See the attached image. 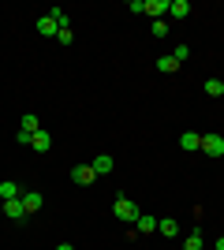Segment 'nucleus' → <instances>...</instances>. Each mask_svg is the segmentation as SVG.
I'll list each match as a JSON object with an SVG mask.
<instances>
[{
    "label": "nucleus",
    "mask_w": 224,
    "mask_h": 250,
    "mask_svg": "<svg viewBox=\"0 0 224 250\" xmlns=\"http://www.w3.org/2000/svg\"><path fill=\"white\" fill-rule=\"evenodd\" d=\"M38 34H45V38H56V34H60V22H56L53 15H41V19H38Z\"/></svg>",
    "instance_id": "9"
},
{
    "label": "nucleus",
    "mask_w": 224,
    "mask_h": 250,
    "mask_svg": "<svg viewBox=\"0 0 224 250\" xmlns=\"http://www.w3.org/2000/svg\"><path fill=\"white\" fill-rule=\"evenodd\" d=\"M41 206H45V194H41V190H22V209H26V217L38 213Z\"/></svg>",
    "instance_id": "3"
},
{
    "label": "nucleus",
    "mask_w": 224,
    "mask_h": 250,
    "mask_svg": "<svg viewBox=\"0 0 224 250\" xmlns=\"http://www.w3.org/2000/svg\"><path fill=\"white\" fill-rule=\"evenodd\" d=\"M56 250H75V247H71V243H60V247H56Z\"/></svg>",
    "instance_id": "23"
},
{
    "label": "nucleus",
    "mask_w": 224,
    "mask_h": 250,
    "mask_svg": "<svg viewBox=\"0 0 224 250\" xmlns=\"http://www.w3.org/2000/svg\"><path fill=\"white\" fill-rule=\"evenodd\" d=\"M202 153L205 157H224V135H217V131L202 135Z\"/></svg>",
    "instance_id": "2"
},
{
    "label": "nucleus",
    "mask_w": 224,
    "mask_h": 250,
    "mask_svg": "<svg viewBox=\"0 0 224 250\" xmlns=\"http://www.w3.org/2000/svg\"><path fill=\"white\" fill-rule=\"evenodd\" d=\"M71 179L79 183V187H86V183H94V179H97V172H94L90 165H75V168H71Z\"/></svg>",
    "instance_id": "4"
},
{
    "label": "nucleus",
    "mask_w": 224,
    "mask_h": 250,
    "mask_svg": "<svg viewBox=\"0 0 224 250\" xmlns=\"http://www.w3.org/2000/svg\"><path fill=\"white\" fill-rule=\"evenodd\" d=\"M139 213H142V209L135 206L131 198H116V202H112V217H116V220H131V224H135Z\"/></svg>",
    "instance_id": "1"
},
{
    "label": "nucleus",
    "mask_w": 224,
    "mask_h": 250,
    "mask_svg": "<svg viewBox=\"0 0 224 250\" xmlns=\"http://www.w3.org/2000/svg\"><path fill=\"white\" fill-rule=\"evenodd\" d=\"M75 42V34H71V26H64V30L56 34V45H71Z\"/></svg>",
    "instance_id": "19"
},
{
    "label": "nucleus",
    "mask_w": 224,
    "mask_h": 250,
    "mask_svg": "<svg viewBox=\"0 0 224 250\" xmlns=\"http://www.w3.org/2000/svg\"><path fill=\"white\" fill-rule=\"evenodd\" d=\"M168 15L172 19H187V15H191V4H187V0H168Z\"/></svg>",
    "instance_id": "13"
},
{
    "label": "nucleus",
    "mask_w": 224,
    "mask_h": 250,
    "mask_svg": "<svg viewBox=\"0 0 224 250\" xmlns=\"http://www.w3.org/2000/svg\"><path fill=\"white\" fill-rule=\"evenodd\" d=\"M127 8H131V11H135V15H146V0H131Z\"/></svg>",
    "instance_id": "22"
},
{
    "label": "nucleus",
    "mask_w": 224,
    "mask_h": 250,
    "mask_svg": "<svg viewBox=\"0 0 224 250\" xmlns=\"http://www.w3.org/2000/svg\"><path fill=\"white\" fill-rule=\"evenodd\" d=\"M4 217H8V220H26V209H22V198H11V202H4Z\"/></svg>",
    "instance_id": "6"
},
{
    "label": "nucleus",
    "mask_w": 224,
    "mask_h": 250,
    "mask_svg": "<svg viewBox=\"0 0 224 250\" xmlns=\"http://www.w3.org/2000/svg\"><path fill=\"white\" fill-rule=\"evenodd\" d=\"M157 231H161V235H168V239H176V235H180V220H172V217H157Z\"/></svg>",
    "instance_id": "8"
},
{
    "label": "nucleus",
    "mask_w": 224,
    "mask_h": 250,
    "mask_svg": "<svg viewBox=\"0 0 224 250\" xmlns=\"http://www.w3.org/2000/svg\"><path fill=\"white\" fill-rule=\"evenodd\" d=\"M221 19H224V15H221Z\"/></svg>",
    "instance_id": "25"
},
{
    "label": "nucleus",
    "mask_w": 224,
    "mask_h": 250,
    "mask_svg": "<svg viewBox=\"0 0 224 250\" xmlns=\"http://www.w3.org/2000/svg\"><path fill=\"white\" fill-rule=\"evenodd\" d=\"M172 56H176V60H187V56H191V45H176V52H172Z\"/></svg>",
    "instance_id": "21"
},
{
    "label": "nucleus",
    "mask_w": 224,
    "mask_h": 250,
    "mask_svg": "<svg viewBox=\"0 0 224 250\" xmlns=\"http://www.w3.org/2000/svg\"><path fill=\"white\" fill-rule=\"evenodd\" d=\"M183 250H202V231H191V235L183 239Z\"/></svg>",
    "instance_id": "18"
},
{
    "label": "nucleus",
    "mask_w": 224,
    "mask_h": 250,
    "mask_svg": "<svg viewBox=\"0 0 224 250\" xmlns=\"http://www.w3.org/2000/svg\"><path fill=\"white\" fill-rule=\"evenodd\" d=\"M164 11H168V0H146V15H149L153 22H157Z\"/></svg>",
    "instance_id": "14"
},
{
    "label": "nucleus",
    "mask_w": 224,
    "mask_h": 250,
    "mask_svg": "<svg viewBox=\"0 0 224 250\" xmlns=\"http://www.w3.org/2000/svg\"><path fill=\"white\" fill-rule=\"evenodd\" d=\"M153 38H168V22H164V19L153 22Z\"/></svg>",
    "instance_id": "20"
},
{
    "label": "nucleus",
    "mask_w": 224,
    "mask_h": 250,
    "mask_svg": "<svg viewBox=\"0 0 224 250\" xmlns=\"http://www.w3.org/2000/svg\"><path fill=\"white\" fill-rule=\"evenodd\" d=\"M135 231H142V235L157 231V217H149V213H139V220H135Z\"/></svg>",
    "instance_id": "12"
},
{
    "label": "nucleus",
    "mask_w": 224,
    "mask_h": 250,
    "mask_svg": "<svg viewBox=\"0 0 224 250\" xmlns=\"http://www.w3.org/2000/svg\"><path fill=\"white\" fill-rule=\"evenodd\" d=\"M180 149H187V153L202 149V135H198V131H183L180 135Z\"/></svg>",
    "instance_id": "5"
},
{
    "label": "nucleus",
    "mask_w": 224,
    "mask_h": 250,
    "mask_svg": "<svg viewBox=\"0 0 224 250\" xmlns=\"http://www.w3.org/2000/svg\"><path fill=\"white\" fill-rule=\"evenodd\" d=\"M157 71L176 75V71H180V60H176V56H161V60H157Z\"/></svg>",
    "instance_id": "15"
},
{
    "label": "nucleus",
    "mask_w": 224,
    "mask_h": 250,
    "mask_svg": "<svg viewBox=\"0 0 224 250\" xmlns=\"http://www.w3.org/2000/svg\"><path fill=\"white\" fill-rule=\"evenodd\" d=\"M202 90H205V97H224V83L221 79H205Z\"/></svg>",
    "instance_id": "16"
},
{
    "label": "nucleus",
    "mask_w": 224,
    "mask_h": 250,
    "mask_svg": "<svg viewBox=\"0 0 224 250\" xmlns=\"http://www.w3.org/2000/svg\"><path fill=\"white\" fill-rule=\"evenodd\" d=\"M19 131H22V135H34V131H41L38 116H34V112H26V116H22V127H19Z\"/></svg>",
    "instance_id": "17"
},
{
    "label": "nucleus",
    "mask_w": 224,
    "mask_h": 250,
    "mask_svg": "<svg viewBox=\"0 0 224 250\" xmlns=\"http://www.w3.org/2000/svg\"><path fill=\"white\" fill-rule=\"evenodd\" d=\"M11 198H22V187L11 183V179H4V183H0V202H11Z\"/></svg>",
    "instance_id": "10"
},
{
    "label": "nucleus",
    "mask_w": 224,
    "mask_h": 250,
    "mask_svg": "<svg viewBox=\"0 0 224 250\" xmlns=\"http://www.w3.org/2000/svg\"><path fill=\"white\" fill-rule=\"evenodd\" d=\"M217 250H224V235H221V239H217Z\"/></svg>",
    "instance_id": "24"
},
{
    "label": "nucleus",
    "mask_w": 224,
    "mask_h": 250,
    "mask_svg": "<svg viewBox=\"0 0 224 250\" xmlns=\"http://www.w3.org/2000/svg\"><path fill=\"white\" fill-rule=\"evenodd\" d=\"M90 168H94L97 176H108V172H112V153H97Z\"/></svg>",
    "instance_id": "11"
},
{
    "label": "nucleus",
    "mask_w": 224,
    "mask_h": 250,
    "mask_svg": "<svg viewBox=\"0 0 224 250\" xmlns=\"http://www.w3.org/2000/svg\"><path fill=\"white\" fill-rule=\"evenodd\" d=\"M30 146L38 149V153H49V149H53V135H49V131H34Z\"/></svg>",
    "instance_id": "7"
}]
</instances>
